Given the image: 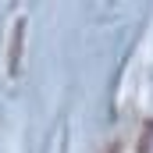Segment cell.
Segmentation results:
<instances>
[{
    "instance_id": "6da1fadb",
    "label": "cell",
    "mask_w": 153,
    "mask_h": 153,
    "mask_svg": "<svg viewBox=\"0 0 153 153\" xmlns=\"http://www.w3.org/2000/svg\"><path fill=\"white\" fill-rule=\"evenodd\" d=\"M103 153H121V146H117V143H114V146H107V150H103Z\"/></svg>"
}]
</instances>
